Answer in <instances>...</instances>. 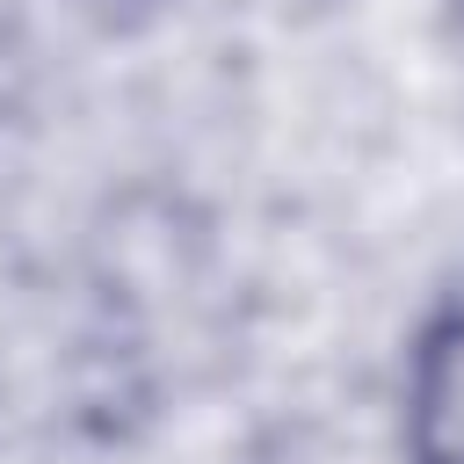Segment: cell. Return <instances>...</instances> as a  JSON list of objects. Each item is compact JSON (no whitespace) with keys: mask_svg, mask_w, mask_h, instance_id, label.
Returning a JSON list of instances; mask_svg holds the SVG:
<instances>
[{"mask_svg":"<svg viewBox=\"0 0 464 464\" xmlns=\"http://www.w3.org/2000/svg\"><path fill=\"white\" fill-rule=\"evenodd\" d=\"M399 464H464V283L413 319L399 370Z\"/></svg>","mask_w":464,"mask_h":464,"instance_id":"6da1fadb","label":"cell"},{"mask_svg":"<svg viewBox=\"0 0 464 464\" xmlns=\"http://www.w3.org/2000/svg\"><path fill=\"white\" fill-rule=\"evenodd\" d=\"M87 7H94V14H116V22H123V14H145V7H160V0H87Z\"/></svg>","mask_w":464,"mask_h":464,"instance_id":"7a4b0ae2","label":"cell"},{"mask_svg":"<svg viewBox=\"0 0 464 464\" xmlns=\"http://www.w3.org/2000/svg\"><path fill=\"white\" fill-rule=\"evenodd\" d=\"M457 7H464V0H457Z\"/></svg>","mask_w":464,"mask_h":464,"instance_id":"3957f363","label":"cell"}]
</instances>
